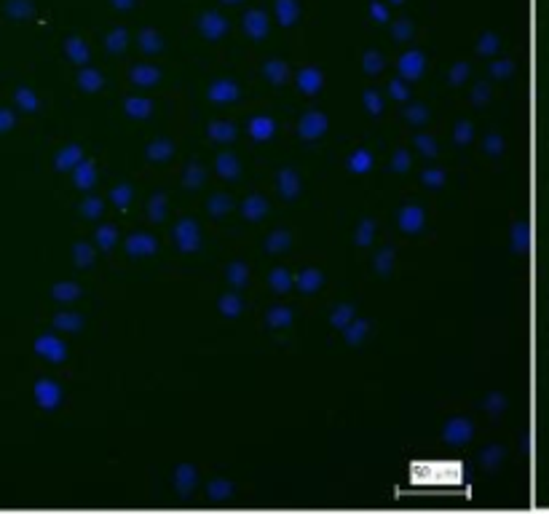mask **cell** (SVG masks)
<instances>
[{
    "mask_svg": "<svg viewBox=\"0 0 549 514\" xmlns=\"http://www.w3.org/2000/svg\"><path fill=\"white\" fill-rule=\"evenodd\" d=\"M265 78H268L271 83H276V86H282L287 78H289V70H287L284 62H268V65H265Z\"/></svg>",
    "mask_w": 549,
    "mask_h": 514,
    "instance_id": "obj_21",
    "label": "cell"
},
{
    "mask_svg": "<svg viewBox=\"0 0 549 514\" xmlns=\"http://www.w3.org/2000/svg\"><path fill=\"white\" fill-rule=\"evenodd\" d=\"M14 126V113L11 110H0V132H9Z\"/></svg>",
    "mask_w": 549,
    "mask_h": 514,
    "instance_id": "obj_51",
    "label": "cell"
},
{
    "mask_svg": "<svg viewBox=\"0 0 549 514\" xmlns=\"http://www.w3.org/2000/svg\"><path fill=\"white\" fill-rule=\"evenodd\" d=\"M81 86L86 88V91H97L102 86V76H99L97 70H91V67H83V73H81Z\"/></svg>",
    "mask_w": 549,
    "mask_h": 514,
    "instance_id": "obj_26",
    "label": "cell"
},
{
    "mask_svg": "<svg viewBox=\"0 0 549 514\" xmlns=\"http://www.w3.org/2000/svg\"><path fill=\"white\" fill-rule=\"evenodd\" d=\"M375 268L378 271H384V274H389V268H391V250H386L378 255V263H375Z\"/></svg>",
    "mask_w": 549,
    "mask_h": 514,
    "instance_id": "obj_49",
    "label": "cell"
},
{
    "mask_svg": "<svg viewBox=\"0 0 549 514\" xmlns=\"http://www.w3.org/2000/svg\"><path fill=\"white\" fill-rule=\"evenodd\" d=\"M94 180H97V175H94V166L88 164V161H83V164L76 166V185L78 187L88 190V187L94 185Z\"/></svg>",
    "mask_w": 549,
    "mask_h": 514,
    "instance_id": "obj_20",
    "label": "cell"
},
{
    "mask_svg": "<svg viewBox=\"0 0 549 514\" xmlns=\"http://www.w3.org/2000/svg\"><path fill=\"white\" fill-rule=\"evenodd\" d=\"M54 327L56 329H70V332H76V329L83 327V319L76 317V314H59L54 319Z\"/></svg>",
    "mask_w": 549,
    "mask_h": 514,
    "instance_id": "obj_25",
    "label": "cell"
},
{
    "mask_svg": "<svg viewBox=\"0 0 549 514\" xmlns=\"http://www.w3.org/2000/svg\"><path fill=\"white\" fill-rule=\"evenodd\" d=\"M126 115H132V118H145V115H150V110H153V105H150V99H126Z\"/></svg>",
    "mask_w": 549,
    "mask_h": 514,
    "instance_id": "obj_19",
    "label": "cell"
},
{
    "mask_svg": "<svg viewBox=\"0 0 549 514\" xmlns=\"http://www.w3.org/2000/svg\"><path fill=\"white\" fill-rule=\"evenodd\" d=\"M271 287H274V289H279V292H287V289L292 287V279H289V274H287V271H282V268H279V271H274V274H271Z\"/></svg>",
    "mask_w": 549,
    "mask_h": 514,
    "instance_id": "obj_33",
    "label": "cell"
},
{
    "mask_svg": "<svg viewBox=\"0 0 549 514\" xmlns=\"http://www.w3.org/2000/svg\"><path fill=\"white\" fill-rule=\"evenodd\" d=\"M349 169L356 172V175L370 172V169H373V155L367 153V150H354L352 158H349Z\"/></svg>",
    "mask_w": 549,
    "mask_h": 514,
    "instance_id": "obj_17",
    "label": "cell"
},
{
    "mask_svg": "<svg viewBox=\"0 0 549 514\" xmlns=\"http://www.w3.org/2000/svg\"><path fill=\"white\" fill-rule=\"evenodd\" d=\"M354 306H341L335 308V314H332V327H349L354 322Z\"/></svg>",
    "mask_w": 549,
    "mask_h": 514,
    "instance_id": "obj_31",
    "label": "cell"
},
{
    "mask_svg": "<svg viewBox=\"0 0 549 514\" xmlns=\"http://www.w3.org/2000/svg\"><path fill=\"white\" fill-rule=\"evenodd\" d=\"M158 78H161V73H158L153 65H140L132 70V81L137 86H155Z\"/></svg>",
    "mask_w": 549,
    "mask_h": 514,
    "instance_id": "obj_11",
    "label": "cell"
},
{
    "mask_svg": "<svg viewBox=\"0 0 549 514\" xmlns=\"http://www.w3.org/2000/svg\"><path fill=\"white\" fill-rule=\"evenodd\" d=\"M466 73H469V65H458V67H456V70L451 73V81L456 83V86H458L463 78H466Z\"/></svg>",
    "mask_w": 549,
    "mask_h": 514,
    "instance_id": "obj_53",
    "label": "cell"
},
{
    "mask_svg": "<svg viewBox=\"0 0 549 514\" xmlns=\"http://www.w3.org/2000/svg\"><path fill=\"white\" fill-rule=\"evenodd\" d=\"M35 351H38L41 356H46V359H51V361H62L67 356L65 346H62L56 338H51V335H46V338L38 340V343H35Z\"/></svg>",
    "mask_w": 549,
    "mask_h": 514,
    "instance_id": "obj_6",
    "label": "cell"
},
{
    "mask_svg": "<svg viewBox=\"0 0 549 514\" xmlns=\"http://www.w3.org/2000/svg\"><path fill=\"white\" fill-rule=\"evenodd\" d=\"M292 322V311L289 308H274L271 314H268V324L271 327H287Z\"/></svg>",
    "mask_w": 549,
    "mask_h": 514,
    "instance_id": "obj_29",
    "label": "cell"
},
{
    "mask_svg": "<svg viewBox=\"0 0 549 514\" xmlns=\"http://www.w3.org/2000/svg\"><path fill=\"white\" fill-rule=\"evenodd\" d=\"M193 485H196V471L190 469V466H180L177 469V490L188 493Z\"/></svg>",
    "mask_w": 549,
    "mask_h": 514,
    "instance_id": "obj_23",
    "label": "cell"
},
{
    "mask_svg": "<svg viewBox=\"0 0 549 514\" xmlns=\"http://www.w3.org/2000/svg\"><path fill=\"white\" fill-rule=\"evenodd\" d=\"M164 201H166V196L164 193H158V196L150 201V209H153V220H161L164 217Z\"/></svg>",
    "mask_w": 549,
    "mask_h": 514,
    "instance_id": "obj_47",
    "label": "cell"
},
{
    "mask_svg": "<svg viewBox=\"0 0 549 514\" xmlns=\"http://www.w3.org/2000/svg\"><path fill=\"white\" fill-rule=\"evenodd\" d=\"M220 311H222L225 317H239V314H242V300L236 295H225L220 300Z\"/></svg>",
    "mask_w": 549,
    "mask_h": 514,
    "instance_id": "obj_30",
    "label": "cell"
},
{
    "mask_svg": "<svg viewBox=\"0 0 549 514\" xmlns=\"http://www.w3.org/2000/svg\"><path fill=\"white\" fill-rule=\"evenodd\" d=\"M217 172L225 177V180H236V177H239V161L233 158V153L217 155Z\"/></svg>",
    "mask_w": 549,
    "mask_h": 514,
    "instance_id": "obj_15",
    "label": "cell"
},
{
    "mask_svg": "<svg viewBox=\"0 0 549 514\" xmlns=\"http://www.w3.org/2000/svg\"><path fill=\"white\" fill-rule=\"evenodd\" d=\"M242 212L247 220H263L265 212H268V201H265L263 196H250L247 201H244Z\"/></svg>",
    "mask_w": 549,
    "mask_h": 514,
    "instance_id": "obj_10",
    "label": "cell"
},
{
    "mask_svg": "<svg viewBox=\"0 0 549 514\" xmlns=\"http://www.w3.org/2000/svg\"><path fill=\"white\" fill-rule=\"evenodd\" d=\"M81 158H83V155H81V148L73 145V148H67L65 153L56 158V166H59V169H70V166H76Z\"/></svg>",
    "mask_w": 549,
    "mask_h": 514,
    "instance_id": "obj_28",
    "label": "cell"
},
{
    "mask_svg": "<svg viewBox=\"0 0 549 514\" xmlns=\"http://www.w3.org/2000/svg\"><path fill=\"white\" fill-rule=\"evenodd\" d=\"M228 493H233V488L228 482H212V485H209V498L222 501V498H228Z\"/></svg>",
    "mask_w": 549,
    "mask_h": 514,
    "instance_id": "obj_39",
    "label": "cell"
},
{
    "mask_svg": "<svg viewBox=\"0 0 549 514\" xmlns=\"http://www.w3.org/2000/svg\"><path fill=\"white\" fill-rule=\"evenodd\" d=\"M228 276H231V284L244 287V284H247V265H244V263H233L231 268H228Z\"/></svg>",
    "mask_w": 549,
    "mask_h": 514,
    "instance_id": "obj_37",
    "label": "cell"
},
{
    "mask_svg": "<svg viewBox=\"0 0 549 514\" xmlns=\"http://www.w3.org/2000/svg\"><path fill=\"white\" fill-rule=\"evenodd\" d=\"M274 132H276V123L274 118H268V115H260V118H255L252 123H250V134H252L255 140H268Z\"/></svg>",
    "mask_w": 549,
    "mask_h": 514,
    "instance_id": "obj_13",
    "label": "cell"
},
{
    "mask_svg": "<svg viewBox=\"0 0 549 514\" xmlns=\"http://www.w3.org/2000/svg\"><path fill=\"white\" fill-rule=\"evenodd\" d=\"M35 399L41 402V407L46 410H54L59 405V399H62V391H59V386L51 381H41L35 386Z\"/></svg>",
    "mask_w": 549,
    "mask_h": 514,
    "instance_id": "obj_4",
    "label": "cell"
},
{
    "mask_svg": "<svg viewBox=\"0 0 549 514\" xmlns=\"http://www.w3.org/2000/svg\"><path fill=\"white\" fill-rule=\"evenodd\" d=\"M279 190L284 193V198H295L300 193V180L292 169H284L282 175H279Z\"/></svg>",
    "mask_w": 549,
    "mask_h": 514,
    "instance_id": "obj_12",
    "label": "cell"
},
{
    "mask_svg": "<svg viewBox=\"0 0 549 514\" xmlns=\"http://www.w3.org/2000/svg\"><path fill=\"white\" fill-rule=\"evenodd\" d=\"M407 118L413 120V123H421V120H426V108H421V105H413V108L407 110Z\"/></svg>",
    "mask_w": 549,
    "mask_h": 514,
    "instance_id": "obj_50",
    "label": "cell"
},
{
    "mask_svg": "<svg viewBox=\"0 0 549 514\" xmlns=\"http://www.w3.org/2000/svg\"><path fill=\"white\" fill-rule=\"evenodd\" d=\"M209 137H212V140H217V143H228V140L236 137V126L228 123V120H217V123H212V126H209Z\"/></svg>",
    "mask_w": 549,
    "mask_h": 514,
    "instance_id": "obj_18",
    "label": "cell"
},
{
    "mask_svg": "<svg viewBox=\"0 0 549 514\" xmlns=\"http://www.w3.org/2000/svg\"><path fill=\"white\" fill-rule=\"evenodd\" d=\"M472 421H466V418H453L448 421V426H445V434L442 437L448 439L451 445H463V442H469L472 439Z\"/></svg>",
    "mask_w": 549,
    "mask_h": 514,
    "instance_id": "obj_3",
    "label": "cell"
},
{
    "mask_svg": "<svg viewBox=\"0 0 549 514\" xmlns=\"http://www.w3.org/2000/svg\"><path fill=\"white\" fill-rule=\"evenodd\" d=\"M391 97L399 99V102H402V99H407V88L402 86L399 81H394V83H391Z\"/></svg>",
    "mask_w": 549,
    "mask_h": 514,
    "instance_id": "obj_55",
    "label": "cell"
},
{
    "mask_svg": "<svg viewBox=\"0 0 549 514\" xmlns=\"http://www.w3.org/2000/svg\"><path fill=\"white\" fill-rule=\"evenodd\" d=\"M97 244L102 250H110L113 244H116V228L113 225H105V228L97 230Z\"/></svg>",
    "mask_w": 549,
    "mask_h": 514,
    "instance_id": "obj_36",
    "label": "cell"
},
{
    "mask_svg": "<svg viewBox=\"0 0 549 514\" xmlns=\"http://www.w3.org/2000/svg\"><path fill=\"white\" fill-rule=\"evenodd\" d=\"M407 166H410V158H407V153H405V150H396L394 169H396V172H402V169H407Z\"/></svg>",
    "mask_w": 549,
    "mask_h": 514,
    "instance_id": "obj_52",
    "label": "cell"
},
{
    "mask_svg": "<svg viewBox=\"0 0 549 514\" xmlns=\"http://www.w3.org/2000/svg\"><path fill=\"white\" fill-rule=\"evenodd\" d=\"M364 332H367V322H362V319H354V324L352 329H346V338H349V343H359V338H364Z\"/></svg>",
    "mask_w": 549,
    "mask_h": 514,
    "instance_id": "obj_35",
    "label": "cell"
},
{
    "mask_svg": "<svg viewBox=\"0 0 549 514\" xmlns=\"http://www.w3.org/2000/svg\"><path fill=\"white\" fill-rule=\"evenodd\" d=\"M399 225L407 230V233H418L421 225H424V209L421 207H407L399 212Z\"/></svg>",
    "mask_w": 549,
    "mask_h": 514,
    "instance_id": "obj_9",
    "label": "cell"
},
{
    "mask_svg": "<svg viewBox=\"0 0 549 514\" xmlns=\"http://www.w3.org/2000/svg\"><path fill=\"white\" fill-rule=\"evenodd\" d=\"M416 145L421 148V153H424V155H437V145H434V140H431V137H424V134H418Z\"/></svg>",
    "mask_w": 549,
    "mask_h": 514,
    "instance_id": "obj_42",
    "label": "cell"
},
{
    "mask_svg": "<svg viewBox=\"0 0 549 514\" xmlns=\"http://www.w3.org/2000/svg\"><path fill=\"white\" fill-rule=\"evenodd\" d=\"M204 183V169L198 164H193V166H188V175H185V185H190V187H198Z\"/></svg>",
    "mask_w": 549,
    "mask_h": 514,
    "instance_id": "obj_40",
    "label": "cell"
},
{
    "mask_svg": "<svg viewBox=\"0 0 549 514\" xmlns=\"http://www.w3.org/2000/svg\"><path fill=\"white\" fill-rule=\"evenodd\" d=\"M239 97V86L233 83V81H217V83H212L209 88V99L212 102H231V99Z\"/></svg>",
    "mask_w": 549,
    "mask_h": 514,
    "instance_id": "obj_8",
    "label": "cell"
},
{
    "mask_svg": "<svg viewBox=\"0 0 549 514\" xmlns=\"http://www.w3.org/2000/svg\"><path fill=\"white\" fill-rule=\"evenodd\" d=\"M268 252H282L289 247V236H287L284 230H279V233H271V239H268Z\"/></svg>",
    "mask_w": 549,
    "mask_h": 514,
    "instance_id": "obj_34",
    "label": "cell"
},
{
    "mask_svg": "<svg viewBox=\"0 0 549 514\" xmlns=\"http://www.w3.org/2000/svg\"><path fill=\"white\" fill-rule=\"evenodd\" d=\"M172 150H175V148H172L169 140H155L153 145H148V158H150V161H166V158L172 155Z\"/></svg>",
    "mask_w": 549,
    "mask_h": 514,
    "instance_id": "obj_22",
    "label": "cell"
},
{
    "mask_svg": "<svg viewBox=\"0 0 549 514\" xmlns=\"http://www.w3.org/2000/svg\"><path fill=\"white\" fill-rule=\"evenodd\" d=\"M373 228H375V222L373 220H364L362 225H359V230H356V244H370V239H373Z\"/></svg>",
    "mask_w": 549,
    "mask_h": 514,
    "instance_id": "obj_41",
    "label": "cell"
},
{
    "mask_svg": "<svg viewBox=\"0 0 549 514\" xmlns=\"http://www.w3.org/2000/svg\"><path fill=\"white\" fill-rule=\"evenodd\" d=\"M442 180H445V175H442L439 169H429L426 175H424V183H426V185H434V187L442 185Z\"/></svg>",
    "mask_w": 549,
    "mask_h": 514,
    "instance_id": "obj_48",
    "label": "cell"
},
{
    "mask_svg": "<svg viewBox=\"0 0 549 514\" xmlns=\"http://www.w3.org/2000/svg\"><path fill=\"white\" fill-rule=\"evenodd\" d=\"M364 102H367V110H370L373 115H378V113H381V108H384V102L378 99V94H375V91H364Z\"/></svg>",
    "mask_w": 549,
    "mask_h": 514,
    "instance_id": "obj_46",
    "label": "cell"
},
{
    "mask_svg": "<svg viewBox=\"0 0 549 514\" xmlns=\"http://www.w3.org/2000/svg\"><path fill=\"white\" fill-rule=\"evenodd\" d=\"M399 70H402V76L405 78H421V73H424V59H421V54H410V56H402V65H399Z\"/></svg>",
    "mask_w": 549,
    "mask_h": 514,
    "instance_id": "obj_16",
    "label": "cell"
},
{
    "mask_svg": "<svg viewBox=\"0 0 549 514\" xmlns=\"http://www.w3.org/2000/svg\"><path fill=\"white\" fill-rule=\"evenodd\" d=\"M155 250H158L155 239L145 236V233H137V236H132V239L126 241V252H129L132 257H148V255H153Z\"/></svg>",
    "mask_w": 549,
    "mask_h": 514,
    "instance_id": "obj_5",
    "label": "cell"
},
{
    "mask_svg": "<svg viewBox=\"0 0 549 514\" xmlns=\"http://www.w3.org/2000/svg\"><path fill=\"white\" fill-rule=\"evenodd\" d=\"M16 102H19L24 110H38V99H35V94L30 88H19V91H16Z\"/></svg>",
    "mask_w": 549,
    "mask_h": 514,
    "instance_id": "obj_38",
    "label": "cell"
},
{
    "mask_svg": "<svg viewBox=\"0 0 549 514\" xmlns=\"http://www.w3.org/2000/svg\"><path fill=\"white\" fill-rule=\"evenodd\" d=\"M228 209H231V198L225 196V193H217V196H212V201H209V212H212L215 217H222V215H228Z\"/></svg>",
    "mask_w": 549,
    "mask_h": 514,
    "instance_id": "obj_27",
    "label": "cell"
},
{
    "mask_svg": "<svg viewBox=\"0 0 549 514\" xmlns=\"http://www.w3.org/2000/svg\"><path fill=\"white\" fill-rule=\"evenodd\" d=\"M177 236V244H180V250L183 252H196L198 244H201V236H198V225L193 220H183L175 230Z\"/></svg>",
    "mask_w": 549,
    "mask_h": 514,
    "instance_id": "obj_2",
    "label": "cell"
},
{
    "mask_svg": "<svg viewBox=\"0 0 549 514\" xmlns=\"http://www.w3.org/2000/svg\"><path fill=\"white\" fill-rule=\"evenodd\" d=\"M384 67V59H378V56H367V65H364V70L373 76V73H378Z\"/></svg>",
    "mask_w": 549,
    "mask_h": 514,
    "instance_id": "obj_54",
    "label": "cell"
},
{
    "mask_svg": "<svg viewBox=\"0 0 549 514\" xmlns=\"http://www.w3.org/2000/svg\"><path fill=\"white\" fill-rule=\"evenodd\" d=\"M99 212H102V201L99 198H86L83 201V215L86 217H99Z\"/></svg>",
    "mask_w": 549,
    "mask_h": 514,
    "instance_id": "obj_45",
    "label": "cell"
},
{
    "mask_svg": "<svg viewBox=\"0 0 549 514\" xmlns=\"http://www.w3.org/2000/svg\"><path fill=\"white\" fill-rule=\"evenodd\" d=\"M322 73H319L317 67H303L300 73H297V86L300 91H306V94H317L319 88H322Z\"/></svg>",
    "mask_w": 549,
    "mask_h": 514,
    "instance_id": "obj_7",
    "label": "cell"
},
{
    "mask_svg": "<svg viewBox=\"0 0 549 514\" xmlns=\"http://www.w3.org/2000/svg\"><path fill=\"white\" fill-rule=\"evenodd\" d=\"M297 132H300L303 140H317V137H322V134L327 132V115H322L319 110H311V113L303 115Z\"/></svg>",
    "mask_w": 549,
    "mask_h": 514,
    "instance_id": "obj_1",
    "label": "cell"
},
{
    "mask_svg": "<svg viewBox=\"0 0 549 514\" xmlns=\"http://www.w3.org/2000/svg\"><path fill=\"white\" fill-rule=\"evenodd\" d=\"M81 295V287L78 284H56L54 287V297L59 303H73Z\"/></svg>",
    "mask_w": 549,
    "mask_h": 514,
    "instance_id": "obj_24",
    "label": "cell"
},
{
    "mask_svg": "<svg viewBox=\"0 0 549 514\" xmlns=\"http://www.w3.org/2000/svg\"><path fill=\"white\" fill-rule=\"evenodd\" d=\"M110 198H113V204H116V207L123 209L126 204H129V201H132V187H129V185H118L116 190H113V193H110Z\"/></svg>",
    "mask_w": 549,
    "mask_h": 514,
    "instance_id": "obj_32",
    "label": "cell"
},
{
    "mask_svg": "<svg viewBox=\"0 0 549 514\" xmlns=\"http://www.w3.org/2000/svg\"><path fill=\"white\" fill-rule=\"evenodd\" d=\"M469 140H472V123L461 120V123H458V129H456V143L463 145V143H469Z\"/></svg>",
    "mask_w": 549,
    "mask_h": 514,
    "instance_id": "obj_44",
    "label": "cell"
},
{
    "mask_svg": "<svg viewBox=\"0 0 549 514\" xmlns=\"http://www.w3.org/2000/svg\"><path fill=\"white\" fill-rule=\"evenodd\" d=\"M295 284L297 289H303V292H314V289L322 287V274H319L317 268H308V271H303V274L297 276Z\"/></svg>",
    "mask_w": 549,
    "mask_h": 514,
    "instance_id": "obj_14",
    "label": "cell"
},
{
    "mask_svg": "<svg viewBox=\"0 0 549 514\" xmlns=\"http://www.w3.org/2000/svg\"><path fill=\"white\" fill-rule=\"evenodd\" d=\"M91 260H94L91 247H86V244H78L76 247V263L78 265H91Z\"/></svg>",
    "mask_w": 549,
    "mask_h": 514,
    "instance_id": "obj_43",
    "label": "cell"
}]
</instances>
